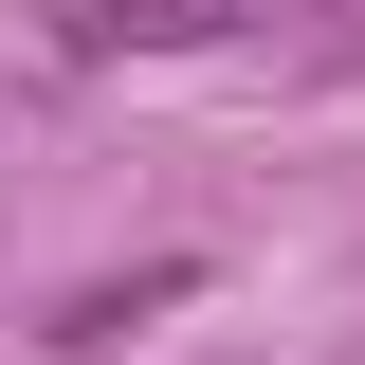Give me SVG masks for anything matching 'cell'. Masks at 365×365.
Listing matches in <instances>:
<instances>
[{
    "instance_id": "7a4b0ae2",
    "label": "cell",
    "mask_w": 365,
    "mask_h": 365,
    "mask_svg": "<svg viewBox=\"0 0 365 365\" xmlns=\"http://www.w3.org/2000/svg\"><path fill=\"white\" fill-rule=\"evenodd\" d=\"M165 292H182V256H165V274H110V292H73V311H55V347H110V329H146Z\"/></svg>"
},
{
    "instance_id": "6da1fadb",
    "label": "cell",
    "mask_w": 365,
    "mask_h": 365,
    "mask_svg": "<svg viewBox=\"0 0 365 365\" xmlns=\"http://www.w3.org/2000/svg\"><path fill=\"white\" fill-rule=\"evenodd\" d=\"M237 19H274V0H73L55 55H182V37H237Z\"/></svg>"
}]
</instances>
